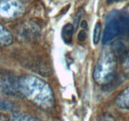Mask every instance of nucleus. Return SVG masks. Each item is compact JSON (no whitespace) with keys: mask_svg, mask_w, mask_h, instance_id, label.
Segmentation results:
<instances>
[{"mask_svg":"<svg viewBox=\"0 0 129 121\" xmlns=\"http://www.w3.org/2000/svg\"><path fill=\"white\" fill-rule=\"evenodd\" d=\"M19 90L34 104L42 108L47 109L54 105V95L50 85L36 76H27L21 78Z\"/></svg>","mask_w":129,"mask_h":121,"instance_id":"f257e3e1","label":"nucleus"},{"mask_svg":"<svg viewBox=\"0 0 129 121\" xmlns=\"http://www.w3.org/2000/svg\"><path fill=\"white\" fill-rule=\"evenodd\" d=\"M116 70V60L115 55L111 50H104L94 68L93 78L98 84L105 85L108 84L115 76Z\"/></svg>","mask_w":129,"mask_h":121,"instance_id":"f03ea898","label":"nucleus"},{"mask_svg":"<svg viewBox=\"0 0 129 121\" xmlns=\"http://www.w3.org/2000/svg\"><path fill=\"white\" fill-rule=\"evenodd\" d=\"M25 11V6L21 0H0V17L16 18Z\"/></svg>","mask_w":129,"mask_h":121,"instance_id":"7ed1b4c3","label":"nucleus"},{"mask_svg":"<svg viewBox=\"0 0 129 121\" xmlns=\"http://www.w3.org/2000/svg\"><path fill=\"white\" fill-rule=\"evenodd\" d=\"M0 91L10 96L19 95V81L15 80L13 75L4 74L0 76Z\"/></svg>","mask_w":129,"mask_h":121,"instance_id":"20e7f679","label":"nucleus"},{"mask_svg":"<svg viewBox=\"0 0 129 121\" xmlns=\"http://www.w3.org/2000/svg\"><path fill=\"white\" fill-rule=\"evenodd\" d=\"M117 36H119V28H118V23L116 19V14L113 13L111 15H109L106 21L105 28L102 35V44L105 45L111 42Z\"/></svg>","mask_w":129,"mask_h":121,"instance_id":"39448f33","label":"nucleus"},{"mask_svg":"<svg viewBox=\"0 0 129 121\" xmlns=\"http://www.w3.org/2000/svg\"><path fill=\"white\" fill-rule=\"evenodd\" d=\"M20 33V32H19ZM40 34V28L37 24L33 22H27L22 27L21 35H23L26 39H35Z\"/></svg>","mask_w":129,"mask_h":121,"instance_id":"423d86ee","label":"nucleus"},{"mask_svg":"<svg viewBox=\"0 0 129 121\" xmlns=\"http://www.w3.org/2000/svg\"><path fill=\"white\" fill-rule=\"evenodd\" d=\"M116 105L123 109H129V86L116 98Z\"/></svg>","mask_w":129,"mask_h":121,"instance_id":"0eeeda50","label":"nucleus"},{"mask_svg":"<svg viewBox=\"0 0 129 121\" xmlns=\"http://www.w3.org/2000/svg\"><path fill=\"white\" fill-rule=\"evenodd\" d=\"M12 43V36L10 32L0 24V47L8 46Z\"/></svg>","mask_w":129,"mask_h":121,"instance_id":"6e6552de","label":"nucleus"},{"mask_svg":"<svg viewBox=\"0 0 129 121\" xmlns=\"http://www.w3.org/2000/svg\"><path fill=\"white\" fill-rule=\"evenodd\" d=\"M74 26L72 24H66L63 29H62V38L64 40L66 44H70L72 42L73 39V35H74Z\"/></svg>","mask_w":129,"mask_h":121,"instance_id":"1a4fd4ad","label":"nucleus"},{"mask_svg":"<svg viewBox=\"0 0 129 121\" xmlns=\"http://www.w3.org/2000/svg\"><path fill=\"white\" fill-rule=\"evenodd\" d=\"M15 109L16 106L12 102L4 98H0V111H15Z\"/></svg>","mask_w":129,"mask_h":121,"instance_id":"9d476101","label":"nucleus"},{"mask_svg":"<svg viewBox=\"0 0 129 121\" xmlns=\"http://www.w3.org/2000/svg\"><path fill=\"white\" fill-rule=\"evenodd\" d=\"M101 32H102V29H101V24L100 22H97L95 24V27H94V30H93V44L94 45H97L101 39Z\"/></svg>","mask_w":129,"mask_h":121,"instance_id":"9b49d317","label":"nucleus"},{"mask_svg":"<svg viewBox=\"0 0 129 121\" xmlns=\"http://www.w3.org/2000/svg\"><path fill=\"white\" fill-rule=\"evenodd\" d=\"M125 45L121 42V41H118V42H115L114 45L112 47V52L114 55H122L124 52H125Z\"/></svg>","mask_w":129,"mask_h":121,"instance_id":"f8f14e48","label":"nucleus"},{"mask_svg":"<svg viewBox=\"0 0 129 121\" xmlns=\"http://www.w3.org/2000/svg\"><path fill=\"white\" fill-rule=\"evenodd\" d=\"M14 121H39V120H37L36 118L30 117L28 115L17 113V114H14Z\"/></svg>","mask_w":129,"mask_h":121,"instance_id":"ddd939ff","label":"nucleus"},{"mask_svg":"<svg viewBox=\"0 0 129 121\" xmlns=\"http://www.w3.org/2000/svg\"><path fill=\"white\" fill-rule=\"evenodd\" d=\"M85 39H86V31L82 29V30L80 31L79 34H78V40H79L80 42H84Z\"/></svg>","mask_w":129,"mask_h":121,"instance_id":"4468645a","label":"nucleus"},{"mask_svg":"<svg viewBox=\"0 0 129 121\" xmlns=\"http://www.w3.org/2000/svg\"><path fill=\"white\" fill-rule=\"evenodd\" d=\"M123 67H124V71L129 73V53L125 56V59L123 62Z\"/></svg>","mask_w":129,"mask_h":121,"instance_id":"2eb2a0df","label":"nucleus"},{"mask_svg":"<svg viewBox=\"0 0 129 121\" xmlns=\"http://www.w3.org/2000/svg\"><path fill=\"white\" fill-rule=\"evenodd\" d=\"M99 121H115L114 120V118H113L111 115H109V114H104L100 119Z\"/></svg>","mask_w":129,"mask_h":121,"instance_id":"dca6fc26","label":"nucleus"},{"mask_svg":"<svg viewBox=\"0 0 129 121\" xmlns=\"http://www.w3.org/2000/svg\"><path fill=\"white\" fill-rule=\"evenodd\" d=\"M81 15H82V11H80L79 14L77 15L76 20H75V27H74V29H77V28H78V26H79V22H80V19H81Z\"/></svg>","mask_w":129,"mask_h":121,"instance_id":"f3484780","label":"nucleus"},{"mask_svg":"<svg viewBox=\"0 0 129 121\" xmlns=\"http://www.w3.org/2000/svg\"><path fill=\"white\" fill-rule=\"evenodd\" d=\"M0 121H9V119L7 118V116H5L4 114L0 113Z\"/></svg>","mask_w":129,"mask_h":121,"instance_id":"a211bd4d","label":"nucleus"},{"mask_svg":"<svg viewBox=\"0 0 129 121\" xmlns=\"http://www.w3.org/2000/svg\"><path fill=\"white\" fill-rule=\"evenodd\" d=\"M81 27H82L83 30H86L87 29V23H86V21H82L81 22Z\"/></svg>","mask_w":129,"mask_h":121,"instance_id":"6ab92c4d","label":"nucleus"},{"mask_svg":"<svg viewBox=\"0 0 129 121\" xmlns=\"http://www.w3.org/2000/svg\"><path fill=\"white\" fill-rule=\"evenodd\" d=\"M112 1H115V0H107V2H112Z\"/></svg>","mask_w":129,"mask_h":121,"instance_id":"aec40b11","label":"nucleus"},{"mask_svg":"<svg viewBox=\"0 0 129 121\" xmlns=\"http://www.w3.org/2000/svg\"><path fill=\"white\" fill-rule=\"evenodd\" d=\"M127 37H128V38H129V33H128V35H127Z\"/></svg>","mask_w":129,"mask_h":121,"instance_id":"412c9836","label":"nucleus"}]
</instances>
